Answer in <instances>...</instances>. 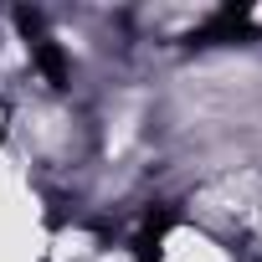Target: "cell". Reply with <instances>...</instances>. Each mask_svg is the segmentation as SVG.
<instances>
[{"instance_id": "6da1fadb", "label": "cell", "mask_w": 262, "mask_h": 262, "mask_svg": "<svg viewBox=\"0 0 262 262\" xmlns=\"http://www.w3.org/2000/svg\"><path fill=\"white\" fill-rule=\"evenodd\" d=\"M252 36V11L247 6H226V11H216L190 41L195 47H221V41H247Z\"/></svg>"}, {"instance_id": "7a4b0ae2", "label": "cell", "mask_w": 262, "mask_h": 262, "mask_svg": "<svg viewBox=\"0 0 262 262\" xmlns=\"http://www.w3.org/2000/svg\"><path fill=\"white\" fill-rule=\"evenodd\" d=\"M180 221V206L175 201H160L149 216H144V226H139V236H134V262H160V242H165V231Z\"/></svg>"}, {"instance_id": "3957f363", "label": "cell", "mask_w": 262, "mask_h": 262, "mask_svg": "<svg viewBox=\"0 0 262 262\" xmlns=\"http://www.w3.org/2000/svg\"><path fill=\"white\" fill-rule=\"evenodd\" d=\"M31 52H36V67L47 72V82H52V88H67V77H72L67 52H62L57 41H47V36H36V41H31Z\"/></svg>"}]
</instances>
